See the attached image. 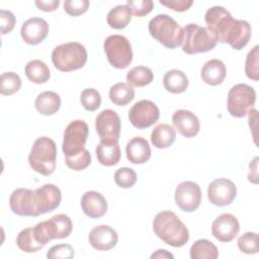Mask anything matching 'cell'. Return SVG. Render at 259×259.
<instances>
[{
  "instance_id": "cell-24",
  "label": "cell",
  "mask_w": 259,
  "mask_h": 259,
  "mask_svg": "<svg viewBox=\"0 0 259 259\" xmlns=\"http://www.w3.org/2000/svg\"><path fill=\"white\" fill-rule=\"evenodd\" d=\"M95 152L98 162L106 167L114 166L120 160V148L118 142L100 140Z\"/></svg>"
},
{
  "instance_id": "cell-1",
  "label": "cell",
  "mask_w": 259,
  "mask_h": 259,
  "mask_svg": "<svg viewBox=\"0 0 259 259\" xmlns=\"http://www.w3.org/2000/svg\"><path fill=\"white\" fill-rule=\"evenodd\" d=\"M153 230L160 240L174 248L184 246L189 240L188 229L171 210H162L156 214Z\"/></svg>"
},
{
  "instance_id": "cell-16",
  "label": "cell",
  "mask_w": 259,
  "mask_h": 259,
  "mask_svg": "<svg viewBox=\"0 0 259 259\" xmlns=\"http://www.w3.org/2000/svg\"><path fill=\"white\" fill-rule=\"evenodd\" d=\"M240 231L239 221L232 213L219 215L211 225L212 236L223 243L233 241Z\"/></svg>"
},
{
  "instance_id": "cell-25",
  "label": "cell",
  "mask_w": 259,
  "mask_h": 259,
  "mask_svg": "<svg viewBox=\"0 0 259 259\" xmlns=\"http://www.w3.org/2000/svg\"><path fill=\"white\" fill-rule=\"evenodd\" d=\"M34 106L40 114L53 115L61 107V97L54 91H44L37 95Z\"/></svg>"
},
{
  "instance_id": "cell-34",
  "label": "cell",
  "mask_w": 259,
  "mask_h": 259,
  "mask_svg": "<svg viewBox=\"0 0 259 259\" xmlns=\"http://www.w3.org/2000/svg\"><path fill=\"white\" fill-rule=\"evenodd\" d=\"M21 87V79L14 72H5L0 77V92L2 95L9 96L16 93Z\"/></svg>"
},
{
  "instance_id": "cell-20",
  "label": "cell",
  "mask_w": 259,
  "mask_h": 259,
  "mask_svg": "<svg viewBox=\"0 0 259 259\" xmlns=\"http://www.w3.org/2000/svg\"><path fill=\"white\" fill-rule=\"evenodd\" d=\"M251 38V25L246 20L234 19L233 24L228 30L225 42L229 44L234 50L240 51L249 42Z\"/></svg>"
},
{
  "instance_id": "cell-21",
  "label": "cell",
  "mask_w": 259,
  "mask_h": 259,
  "mask_svg": "<svg viewBox=\"0 0 259 259\" xmlns=\"http://www.w3.org/2000/svg\"><path fill=\"white\" fill-rule=\"evenodd\" d=\"M81 208L87 217L99 219L107 211V201L104 196L97 191H86L81 198Z\"/></svg>"
},
{
  "instance_id": "cell-33",
  "label": "cell",
  "mask_w": 259,
  "mask_h": 259,
  "mask_svg": "<svg viewBox=\"0 0 259 259\" xmlns=\"http://www.w3.org/2000/svg\"><path fill=\"white\" fill-rule=\"evenodd\" d=\"M16 245L21 251L26 253L37 252L45 247V245L35 239L32 228H26L19 232L16 237Z\"/></svg>"
},
{
  "instance_id": "cell-7",
  "label": "cell",
  "mask_w": 259,
  "mask_h": 259,
  "mask_svg": "<svg viewBox=\"0 0 259 259\" xmlns=\"http://www.w3.org/2000/svg\"><path fill=\"white\" fill-rule=\"evenodd\" d=\"M108 63L116 69H125L133 61V51L128 39L120 34L107 36L103 44Z\"/></svg>"
},
{
  "instance_id": "cell-4",
  "label": "cell",
  "mask_w": 259,
  "mask_h": 259,
  "mask_svg": "<svg viewBox=\"0 0 259 259\" xmlns=\"http://www.w3.org/2000/svg\"><path fill=\"white\" fill-rule=\"evenodd\" d=\"M52 62L59 71L72 72L84 67L87 62V51L77 41L62 44L52 52Z\"/></svg>"
},
{
  "instance_id": "cell-14",
  "label": "cell",
  "mask_w": 259,
  "mask_h": 259,
  "mask_svg": "<svg viewBox=\"0 0 259 259\" xmlns=\"http://www.w3.org/2000/svg\"><path fill=\"white\" fill-rule=\"evenodd\" d=\"M95 128L100 140L118 142L120 118L114 110L104 109L96 117Z\"/></svg>"
},
{
  "instance_id": "cell-22",
  "label": "cell",
  "mask_w": 259,
  "mask_h": 259,
  "mask_svg": "<svg viewBox=\"0 0 259 259\" xmlns=\"http://www.w3.org/2000/svg\"><path fill=\"white\" fill-rule=\"evenodd\" d=\"M126 159L133 164H145L151 158V148L148 141L142 137L133 138L125 147Z\"/></svg>"
},
{
  "instance_id": "cell-19",
  "label": "cell",
  "mask_w": 259,
  "mask_h": 259,
  "mask_svg": "<svg viewBox=\"0 0 259 259\" xmlns=\"http://www.w3.org/2000/svg\"><path fill=\"white\" fill-rule=\"evenodd\" d=\"M172 122L180 135L189 139L195 137L200 130L197 116L186 109H178L172 115Z\"/></svg>"
},
{
  "instance_id": "cell-11",
  "label": "cell",
  "mask_w": 259,
  "mask_h": 259,
  "mask_svg": "<svg viewBox=\"0 0 259 259\" xmlns=\"http://www.w3.org/2000/svg\"><path fill=\"white\" fill-rule=\"evenodd\" d=\"M160 111L158 106L151 100L143 99L136 102L128 111L131 123L139 128H147L158 121Z\"/></svg>"
},
{
  "instance_id": "cell-36",
  "label": "cell",
  "mask_w": 259,
  "mask_h": 259,
  "mask_svg": "<svg viewBox=\"0 0 259 259\" xmlns=\"http://www.w3.org/2000/svg\"><path fill=\"white\" fill-rule=\"evenodd\" d=\"M80 101L82 106L88 111H94L101 104V95L94 88H87L81 92Z\"/></svg>"
},
{
  "instance_id": "cell-39",
  "label": "cell",
  "mask_w": 259,
  "mask_h": 259,
  "mask_svg": "<svg viewBox=\"0 0 259 259\" xmlns=\"http://www.w3.org/2000/svg\"><path fill=\"white\" fill-rule=\"evenodd\" d=\"M91 164V155L88 150L84 149L79 154L72 156V157H66V165L75 171H81L87 168Z\"/></svg>"
},
{
  "instance_id": "cell-35",
  "label": "cell",
  "mask_w": 259,
  "mask_h": 259,
  "mask_svg": "<svg viewBox=\"0 0 259 259\" xmlns=\"http://www.w3.org/2000/svg\"><path fill=\"white\" fill-rule=\"evenodd\" d=\"M238 248L245 254L258 253V234L254 232H246L239 237L237 242Z\"/></svg>"
},
{
  "instance_id": "cell-8",
  "label": "cell",
  "mask_w": 259,
  "mask_h": 259,
  "mask_svg": "<svg viewBox=\"0 0 259 259\" xmlns=\"http://www.w3.org/2000/svg\"><path fill=\"white\" fill-rule=\"evenodd\" d=\"M255 101L256 92L253 87L243 83L236 84L228 93V111L234 117H244L253 108Z\"/></svg>"
},
{
  "instance_id": "cell-2",
  "label": "cell",
  "mask_w": 259,
  "mask_h": 259,
  "mask_svg": "<svg viewBox=\"0 0 259 259\" xmlns=\"http://www.w3.org/2000/svg\"><path fill=\"white\" fill-rule=\"evenodd\" d=\"M29 166L33 171L44 176L52 175L57 165V146L48 137L36 139L28 156Z\"/></svg>"
},
{
  "instance_id": "cell-28",
  "label": "cell",
  "mask_w": 259,
  "mask_h": 259,
  "mask_svg": "<svg viewBox=\"0 0 259 259\" xmlns=\"http://www.w3.org/2000/svg\"><path fill=\"white\" fill-rule=\"evenodd\" d=\"M24 73L29 81L35 84H42L49 81L51 72L46 63L40 60L29 61L24 68Z\"/></svg>"
},
{
  "instance_id": "cell-41",
  "label": "cell",
  "mask_w": 259,
  "mask_h": 259,
  "mask_svg": "<svg viewBox=\"0 0 259 259\" xmlns=\"http://www.w3.org/2000/svg\"><path fill=\"white\" fill-rule=\"evenodd\" d=\"M89 5L88 0H66L64 2V10L71 16H79L88 10Z\"/></svg>"
},
{
  "instance_id": "cell-10",
  "label": "cell",
  "mask_w": 259,
  "mask_h": 259,
  "mask_svg": "<svg viewBox=\"0 0 259 259\" xmlns=\"http://www.w3.org/2000/svg\"><path fill=\"white\" fill-rule=\"evenodd\" d=\"M9 206L13 213L20 217H38L39 198L36 189L17 188L9 197Z\"/></svg>"
},
{
  "instance_id": "cell-27",
  "label": "cell",
  "mask_w": 259,
  "mask_h": 259,
  "mask_svg": "<svg viewBox=\"0 0 259 259\" xmlns=\"http://www.w3.org/2000/svg\"><path fill=\"white\" fill-rule=\"evenodd\" d=\"M188 83L186 74L177 69L167 71L163 77L164 88L173 94H179L186 91Z\"/></svg>"
},
{
  "instance_id": "cell-5",
  "label": "cell",
  "mask_w": 259,
  "mask_h": 259,
  "mask_svg": "<svg viewBox=\"0 0 259 259\" xmlns=\"http://www.w3.org/2000/svg\"><path fill=\"white\" fill-rule=\"evenodd\" d=\"M217 44L214 33L205 26L189 23L183 27L182 51L188 55L209 52L214 49Z\"/></svg>"
},
{
  "instance_id": "cell-44",
  "label": "cell",
  "mask_w": 259,
  "mask_h": 259,
  "mask_svg": "<svg viewBox=\"0 0 259 259\" xmlns=\"http://www.w3.org/2000/svg\"><path fill=\"white\" fill-rule=\"evenodd\" d=\"M160 4L177 12L186 11L191 5V0H160Z\"/></svg>"
},
{
  "instance_id": "cell-30",
  "label": "cell",
  "mask_w": 259,
  "mask_h": 259,
  "mask_svg": "<svg viewBox=\"0 0 259 259\" xmlns=\"http://www.w3.org/2000/svg\"><path fill=\"white\" fill-rule=\"evenodd\" d=\"M132 19V13L126 5H117L107 13V23L113 29H122Z\"/></svg>"
},
{
  "instance_id": "cell-18",
  "label": "cell",
  "mask_w": 259,
  "mask_h": 259,
  "mask_svg": "<svg viewBox=\"0 0 259 259\" xmlns=\"http://www.w3.org/2000/svg\"><path fill=\"white\" fill-rule=\"evenodd\" d=\"M90 245L98 251H107L115 247L118 235L114 229L106 225L94 227L88 236Z\"/></svg>"
},
{
  "instance_id": "cell-9",
  "label": "cell",
  "mask_w": 259,
  "mask_h": 259,
  "mask_svg": "<svg viewBox=\"0 0 259 259\" xmlns=\"http://www.w3.org/2000/svg\"><path fill=\"white\" fill-rule=\"evenodd\" d=\"M89 128L87 123L81 119L71 121L64 133L62 150L66 157H72L85 149Z\"/></svg>"
},
{
  "instance_id": "cell-13",
  "label": "cell",
  "mask_w": 259,
  "mask_h": 259,
  "mask_svg": "<svg viewBox=\"0 0 259 259\" xmlns=\"http://www.w3.org/2000/svg\"><path fill=\"white\" fill-rule=\"evenodd\" d=\"M174 199L177 206L186 212H192L198 208L201 201V190L193 181H183L175 189Z\"/></svg>"
},
{
  "instance_id": "cell-40",
  "label": "cell",
  "mask_w": 259,
  "mask_h": 259,
  "mask_svg": "<svg viewBox=\"0 0 259 259\" xmlns=\"http://www.w3.org/2000/svg\"><path fill=\"white\" fill-rule=\"evenodd\" d=\"M125 5L131 13L137 17H143L149 14L154 8V3L151 0H127Z\"/></svg>"
},
{
  "instance_id": "cell-29",
  "label": "cell",
  "mask_w": 259,
  "mask_h": 259,
  "mask_svg": "<svg viewBox=\"0 0 259 259\" xmlns=\"http://www.w3.org/2000/svg\"><path fill=\"white\" fill-rule=\"evenodd\" d=\"M135 98V89L127 83L118 82L110 87L109 99L117 106H124Z\"/></svg>"
},
{
  "instance_id": "cell-46",
  "label": "cell",
  "mask_w": 259,
  "mask_h": 259,
  "mask_svg": "<svg viewBox=\"0 0 259 259\" xmlns=\"http://www.w3.org/2000/svg\"><path fill=\"white\" fill-rule=\"evenodd\" d=\"M258 157H255L249 164L248 180L254 184L258 183Z\"/></svg>"
},
{
  "instance_id": "cell-15",
  "label": "cell",
  "mask_w": 259,
  "mask_h": 259,
  "mask_svg": "<svg viewBox=\"0 0 259 259\" xmlns=\"http://www.w3.org/2000/svg\"><path fill=\"white\" fill-rule=\"evenodd\" d=\"M237 195L235 183L227 178H218L207 187V197L217 206H227L231 204Z\"/></svg>"
},
{
  "instance_id": "cell-47",
  "label": "cell",
  "mask_w": 259,
  "mask_h": 259,
  "mask_svg": "<svg viewBox=\"0 0 259 259\" xmlns=\"http://www.w3.org/2000/svg\"><path fill=\"white\" fill-rule=\"evenodd\" d=\"M151 258L152 259H154V258H162V259H164V258H172L173 259L174 256H173V254H171L167 250L159 249V250H157L155 253H153L151 255Z\"/></svg>"
},
{
  "instance_id": "cell-6",
  "label": "cell",
  "mask_w": 259,
  "mask_h": 259,
  "mask_svg": "<svg viewBox=\"0 0 259 259\" xmlns=\"http://www.w3.org/2000/svg\"><path fill=\"white\" fill-rule=\"evenodd\" d=\"M73 229L71 219L65 213H59L50 220L40 222L32 228L35 239L46 245L55 239H64L69 237Z\"/></svg>"
},
{
  "instance_id": "cell-26",
  "label": "cell",
  "mask_w": 259,
  "mask_h": 259,
  "mask_svg": "<svg viewBox=\"0 0 259 259\" xmlns=\"http://www.w3.org/2000/svg\"><path fill=\"white\" fill-rule=\"evenodd\" d=\"M176 139V132L173 126L167 123H159L151 133V143L158 149L169 148Z\"/></svg>"
},
{
  "instance_id": "cell-42",
  "label": "cell",
  "mask_w": 259,
  "mask_h": 259,
  "mask_svg": "<svg viewBox=\"0 0 259 259\" xmlns=\"http://www.w3.org/2000/svg\"><path fill=\"white\" fill-rule=\"evenodd\" d=\"M47 257L50 259H71L74 257V249L69 244H58L50 248V250L47 253Z\"/></svg>"
},
{
  "instance_id": "cell-38",
  "label": "cell",
  "mask_w": 259,
  "mask_h": 259,
  "mask_svg": "<svg viewBox=\"0 0 259 259\" xmlns=\"http://www.w3.org/2000/svg\"><path fill=\"white\" fill-rule=\"evenodd\" d=\"M258 56H259V47L255 46L247 55L246 64H245V73L246 76L254 81L259 79V69H258Z\"/></svg>"
},
{
  "instance_id": "cell-31",
  "label": "cell",
  "mask_w": 259,
  "mask_h": 259,
  "mask_svg": "<svg viewBox=\"0 0 259 259\" xmlns=\"http://www.w3.org/2000/svg\"><path fill=\"white\" fill-rule=\"evenodd\" d=\"M189 251L191 259H215L219 257L217 246L205 239L195 241Z\"/></svg>"
},
{
  "instance_id": "cell-32",
  "label": "cell",
  "mask_w": 259,
  "mask_h": 259,
  "mask_svg": "<svg viewBox=\"0 0 259 259\" xmlns=\"http://www.w3.org/2000/svg\"><path fill=\"white\" fill-rule=\"evenodd\" d=\"M154 79L152 70L146 66H136L126 74L127 84L135 87H144L149 85Z\"/></svg>"
},
{
  "instance_id": "cell-37",
  "label": "cell",
  "mask_w": 259,
  "mask_h": 259,
  "mask_svg": "<svg viewBox=\"0 0 259 259\" xmlns=\"http://www.w3.org/2000/svg\"><path fill=\"white\" fill-rule=\"evenodd\" d=\"M114 182L121 188H131L137 182V174L132 168L121 167L114 173Z\"/></svg>"
},
{
  "instance_id": "cell-3",
  "label": "cell",
  "mask_w": 259,
  "mask_h": 259,
  "mask_svg": "<svg viewBox=\"0 0 259 259\" xmlns=\"http://www.w3.org/2000/svg\"><path fill=\"white\" fill-rule=\"evenodd\" d=\"M150 34L167 49H175L183 42V27L167 14H158L148 25Z\"/></svg>"
},
{
  "instance_id": "cell-17",
  "label": "cell",
  "mask_w": 259,
  "mask_h": 259,
  "mask_svg": "<svg viewBox=\"0 0 259 259\" xmlns=\"http://www.w3.org/2000/svg\"><path fill=\"white\" fill-rule=\"evenodd\" d=\"M49 24L40 17H32L23 22L20 34L24 42L35 46L40 44L48 36Z\"/></svg>"
},
{
  "instance_id": "cell-43",
  "label": "cell",
  "mask_w": 259,
  "mask_h": 259,
  "mask_svg": "<svg viewBox=\"0 0 259 259\" xmlns=\"http://www.w3.org/2000/svg\"><path fill=\"white\" fill-rule=\"evenodd\" d=\"M15 16L9 10H0V26H1V33L6 34L9 33L15 26Z\"/></svg>"
},
{
  "instance_id": "cell-45",
  "label": "cell",
  "mask_w": 259,
  "mask_h": 259,
  "mask_svg": "<svg viewBox=\"0 0 259 259\" xmlns=\"http://www.w3.org/2000/svg\"><path fill=\"white\" fill-rule=\"evenodd\" d=\"M34 3L39 10L46 11V12H51V11H55L59 7L60 0H49V1L36 0Z\"/></svg>"
},
{
  "instance_id": "cell-12",
  "label": "cell",
  "mask_w": 259,
  "mask_h": 259,
  "mask_svg": "<svg viewBox=\"0 0 259 259\" xmlns=\"http://www.w3.org/2000/svg\"><path fill=\"white\" fill-rule=\"evenodd\" d=\"M204 20L206 27L214 33L217 40L225 44L226 34L234 20L231 13L223 6H213L206 10Z\"/></svg>"
},
{
  "instance_id": "cell-23",
  "label": "cell",
  "mask_w": 259,
  "mask_h": 259,
  "mask_svg": "<svg viewBox=\"0 0 259 259\" xmlns=\"http://www.w3.org/2000/svg\"><path fill=\"white\" fill-rule=\"evenodd\" d=\"M227 75L225 64L219 59H211L207 61L200 72L201 79L204 83L210 86H217L223 83Z\"/></svg>"
}]
</instances>
